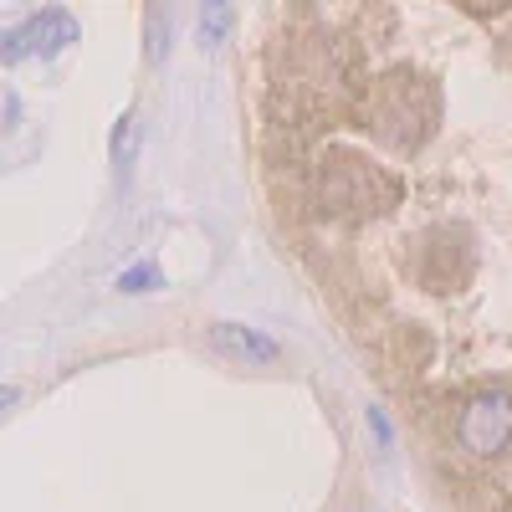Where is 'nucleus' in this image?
<instances>
[{
    "instance_id": "obj_1",
    "label": "nucleus",
    "mask_w": 512,
    "mask_h": 512,
    "mask_svg": "<svg viewBox=\"0 0 512 512\" xmlns=\"http://www.w3.org/2000/svg\"><path fill=\"white\" fill-rule=\"evenodd\" d=\"M436 118H441V93L431 77H420L410 67L400 72H384L374 88L364 93V128L395 154L420 149L425 139L436 134Z\"/></svg>"
},
{
    "instance_id": "obj_2",
    "label": "nucleus",
    "mask_w": 512,
    "mask_h": 512,
    "mask_svg": "<svg viewBox=\"0 0 512 512\" xmlns=\"http://www.w3.org/2000/svg\"><path fill=\"white\" fill-rule=\"evenodd\" d=\"M313 185H318V205L338 221H369V216H384V210L400 205V180L349 149L318 159Z\"/></svg>"
},
{
    "instance_id": "obj_3",
    "label": "nucleus",
    "mask_w": 512,
    "mask_h": 512,
    "mask_svg": "<svg viewBox=\"0 0 512 512\" xmlns=\"http://www.w3.org/2000/svg\"><path fill=\"white\" fill-rule=\"evenodd\" d=\"M456 446L472 461H492L512 446V390L482 384L456 410Z\"/></svg>"
},
{
    "instance_id": "obj_4",
    "label": "nucleus",
    "mask_w": 512,
    "mask_h": 512,
    "mask_svg": "<svg viewBox=\"0 0 512 512\" xmlns=\"http://www.w3.org/2000/svg\"><path fill=\"white\" fill-rule=\"evenodd\" d=\"M77 41V16L62 11V6H47L36 11L31 21H21L16 31H6V47H0V57L6 62H26V57H57L67 52Z\"/></svg>"
},
{
    "instance_id": "obj_5",
    "label": "nucleus",
    "mask_w": 512,
    "mask_h": 512,
    "mask_svg": "<svg viewBox=\"0 0 512 512\" xmlns=\"http://www.w3.org/2000/svg\"><path fill=\"white\" fill-rule=\"evenodd\" d=\"M210 344H216L221 354H231V359H246V364H277L282 359L277 338L256 333V328H241V323H216L210 328Z\"/></svg>"
},
{
    "instance_id": "obj_6",
    "label": "nucleus",
    "mask_w": 512,
    "mask_h": 512,
    "mask_svg": "<svg viewBox=\"0 0 512 512\" xmlns=\"http://www.w3.org/2000/svg\"><path fill=\"white\" fill-rule=\"evenodd\" d=\"M226 26H231V6H205L200 11V41H205V47H221Z\"/></svg>"
},
{
    "instance_id": "obj_7",
    "label": "nucleus",
    "mask_w": 512,
    "mask_h": 512,
    "mask_svg": "<svg viewBox=\"0 0 512 512\" xmlns=\"http://www.w3.org/2000/svg\"><path fill=\"white\" fill-rule=\"evenodd\" d=\"M128 159H134V118H118V128H113V164L118 169H128Z\"/></svg>"
},
{
    "instance_id": "obj_8",
    "label": "nucleus",
    "mask_w": 512,
    "mask_h": 512,
    "mask_svg": "<svg viewBox=\"0 0 512 512\" xmlns=\"http://www.w3.org/2000/svg\"><path fill=\"white\" fill-rule=\"evenodd\" d=\"M159 282V267H149V262H139V267H128L123 277H118V287L123 292H149Z\"/></svg>"
},
{
    "instance_id": "obj_9",
    "label": "nucleus",
    "mask_w": 512,
    "mask_h": 512,
    "mask_svg": "<svg viewBox=\"0 0 512 512\" xmlns=\"http://www.w3.org/2000/svg\"><path fill=\"white\" fill-rule=\"evenodd\" d=\"M369 425H374L379 446H390V420H384V410H369Z\"/></svg>"
},
{
    "instance_id": "obj_10",
    "label": "nucleus",
    "mask_w": 512,
    "mask_h": 512,
    "mask_svg": "<svg viewBox=\"0 0 512 512\" xmlns=\"http://www.w3.org/2000/svg\"><path fill=\"white\" fill-rule=\"evenodd\" d=\"M507 512H512V507H507Z\"/></svg>"
}]
</instances>
